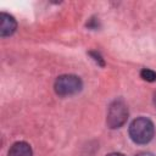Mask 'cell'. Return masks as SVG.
<instances>
[{
	"label": "cell",
	"instance_id": "52a82bcc",
	"mask_svg": "<svg viewBox=\"0 0 156 156\" xmlns=\"http://www.w3.org/2000/svg\"><path fill=\"white\" fill-rule=\"evenodd\" d=\"M135 156H154V155L150 154V152H140V154H138V155H135Z\"/></svg>",
	"mask_w": 156,
	"mask_h": 156
},
{
	"label": "cell",
	"instance_id": "8992f818",
	"mask_svg": "<svg viewBox=\"0 0 156 156\" xmlns=\"http://www.w3.org/2000/svg\"><path fill=\"white\" fill-rule=\"evenodd\" d=\"M140 76L146 82H155L156 80V72H154L152 69H149V68H143L140 72Z\"/></svg>",
	"mask_w": 156,
	"mask_h": 156
},
{
	"label": "cell",
	"instance_id": "7a4b0ae2",
	"mask_svg": "<svg viewBox=\"0 0 156 156\" xmlns=\"http://www.w3.org/2000/svg\"><path fill=\"white\" fill-rule=\"evenodd\" d=\"M82 80L79 77L73 74H63L55 82V91L58 95L67 96L78 93L82 89Z\"/></svg>",
	"mask_w": 156,
	"mask_h": 156
},
{
	"label": "cell",
	"instance_id": "3957f363",
	"mask_svg": "<svg viewBox=\"0 0 156 156\" xmlns=\"http://www.w3.org/2000/svg\"><path fill=\"white\" fill-rule=\"evenodd\" d=\"M128 118V108L122 100L113 101L107 112V124L110 128H119Z\"/></svg>",
	"mask_w": 156,
	"mask_h": 156
},
{
	"label": "cell",
	"instance_id": "6da1fadb",
	"mask_svg": "<svg viewBox=\"0 0 156 156\" xmlns=\"http://www.w3.org/2000/svg\"><path fill=\"white\" fill-rule=\"evenodd\" d=\"M155 134L154 123L146 117L135 118L129 126V135L132 140L136 144L149 143Z\"/></svg>",
	"mask_w": 156,
	"mask_h": 156
},
{
	"label": "cell",
	"instance_id": "277c9868",
	"mask_svg": "<svg viewBox=\"0 0 156 156\" xmlns=\"http://www.w3.org/2000/svg\"><path fill=\"white\" fill-rule=\"evenodd\" d=\"M16 21L11 15H7L5 12H1L0 15V35L7 37L11 35L16 29Z\"/></svg>",
	"mask_w": 156,
	"mask_h": 156
},
{
	"label": "cell",
	"instance_id": "9c48e42d",
	"mask_svg": "<svg viewBox=\"0 0 156 156\" xmlns=\"http://www.w3.org/2000/svg\"><path fill=\"white\" fill-rule=\"evenodd\" d=\"M155 102H156V96H155Z\"/></svg>",
	"mask_w": 156,
	"mask_h": 156
},
{
	"label": "cell",
	"instance_id": "ba28073f",
	"mask_svg": "<svg viewBox=\"0 0 156 156\" xmlns=\"http://www.w3.org/2000/svg\"><path fill=\"white\" fill-rule=\"evenodd\" d=\"M106 156H124L123 154H119V152H112V154H108Z\"/></svg>",
	"mask_w": 156,
	"mask_h": 156
},
{
	"label": "cell",
	"instance_id": "5b68a950",
	"mask_svg": "<svg viewBox=\"0 0 156 156\" xmlns=\"http://www.w3.org/2000/svg\"><path fill=\"white\" fill-rule=\"evenodd\" d=\"M9 156H33L32 147L26 141H17L10 147Z\"/></svg>",
	"mask_w": 156,
	"mask_h": 156
}]
</instances>
